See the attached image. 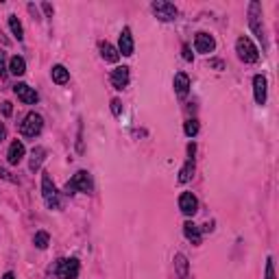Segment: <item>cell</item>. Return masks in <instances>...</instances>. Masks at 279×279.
<instances>
[{
  "label": "cell",
  "instance_id": "1",
  "mask_svg": "<svg viewBox=\"0 0 279 279\" xmlns=\"http://www.w3.org/2000/svg\"><path fill=\"white\" fill-rule=\"evenodd\" d=\"M92 190H94V183H92V177H89L87 170H79L77 175L72 177L68 183H65V188H63V192L68 194V196L77 194V192H85V194H89Z\"/></svg>",
  "mask_w": 279,
  "mask_h": 279
},
{
  "label": "cell",
  "instance_id": "2",
  "mask_svg": "<svg viewBox=\"0 0 279 279\" xmlns=\"http://www.w3.org/2000/svg\"><path fill=\"white\" fill-rule=\"evenodd\" d=\"M249 27L258 35L262 46H266V31H264V22H262V5L258 0H253L249 5Z\"/></svg>",
  "mask_w": 279,
  "mask_h": 279
},
{
  "label": "cell",
  "instance_id": "3",
  "mask_svg": "<svg viewBox=\"0 0 279 279\" xmlns=\"http://www.w3.org/2000/svg\"><path fill=\"white\" fill-rule=\"evenodd\" d=\"M42 196H44V203L48 205V210H59L61 207V201H59V192L53 183V179L48 172L42 175Z\"/></svg>",
  "mask_w": 279,
  "mask_h": 279
},
{
  "label": "cell",
  "instance_id": "4",
  "mask_svg": "<svg viewBox=\"0 0 279 279\" xmlns=\"http://www.w3.org/2000/svg\"><path fill=\"white\" fill-rule=\"evenodd\" d=\"M236 53H238V57H240L244 63H255V61L260 59L258 46L253 44L249 37H238V42H236Z\"/></svg>",
  "mask_w": 279,
  "mask_h": 279
},
{
  "label": "cell",
  "instance_id": "5",
  "mask_svg": "<svg viewBox=\"0 0 279 279\" xmlns=\"http://www.w3.org/2000/svg\"><path fill=\"white\" fill-rule=\"evenodd\" d=\"M42 129H44V118L39 116V113L31 111V113H27V118L22 120L20 133H22L24 137H35V135L42 133Z\"/></svg>",
  "mask_w": 279,
  "mask_h": 279
},
{
  "label": "cell",
  "instance_id": "6",
  "mask_svg": "<svg viewBox=\"0 0 279 279\" xmlns=\"http://www.w3.org/2000/svg\"><path fill=\"white\" fill-rule=\"evenodd\" d=\"M151 11L155 13V18L161 22H172L179 18V9L172 3H166V0H155L151 5Z\"/></svg>",
  "mask_w": 279,
  "mask_h": 279
},
{
  "label": "cell",
  "instance_id": "7",
  "mask_svg": "<svg viewBox=\"0 0 279 279\" xmlns=\"http://www.w3.org/2000/svg\"><path fill=\"white\" fill-rule=\"evenodd\" d=\"M79 260L77 258H63L57 262V268H55V273L59 279H77L79 277Z\"/></svg>",
  "mask_w": 279,
  "mask_h": 279
},
{
  "label": "cell",
  "instance_id": "8",
  "mask_svg": "<svg viewBox=\"0 0 279 279\" xmlns=\"http://www.w3.org/2000/svg\"><path fill=\"white\" fill-rule=\"evenodd\" d=\"M13 92H15V96H18L24 105H35L39 101V94L31 85H27V83H18V85L13 87Z\"/></svg>",
  "mask_w": 279,
  "mask_h": 279
},
{
  "label": "cell",
  "instance_id": "9",
  "mask_svg": "<svg viewBox=\"0 0 279 279\" xmlns=\"http://www.w3.org/2000/svg\"><path fill=\"white\" fill-rule=\"evenodd\" d=\"M179 210H181L185 216H194L196 212H199V201H196V196L192 192H183L179 196Z\"/></svg>",
  "mask_w": 279,
  "mask_h": 279
},
{
  "label": "cell",
  "instance_id": "10",
  "mask_svg": "<svg viewBox=\"0 0 279 279\" xmlns=\"http://www.w3.org/2000/svg\"><path fill=\"white\" fill-rule=\"evenodd\" d=\"M194 48H196V53L207 55V53H212V51L216 48V42H214V37H212L210 33H196Z\"/></svg>",
  "mask_w": 279,
  "mask_h": 279
},
{
  "label": "cell",
  "instance_id": "11",
  "mask_svg": "<svg viewBox=\"0 0 279 279\" xmlns=\"http://www.w3.org/2000/svg\"><path fill=\"white\" fill-rule=\"evenodd\" d=\"M111 85L116 89H125L129 85V68L127 65H118V68L111 70Z\"/></svg>",
  "mask_w": 279,
  "mask_h": 279
},
{
  "label": "cell",
  "instance_id": "12",
  "mask_svg": "<svg viewBox=\"0 0 279 279\" xmlns=\"http://www.w3.org/2000/svg\"><path fill=\"white\" fill-rule=\"evenodd\" d=\"M118 53L125 55V57H131L133 55V35H131V29L125 27L120 33V42H118Z\"/></svg>",
  "mask_w": 279,
  "mask_h": 279
},
{
  "label": "cell",
  "instance_id": "13",
  "mask_svg": "<svg viewBox=\"0 0 279 279\" xmlns=\"http://www.w3.org/2000/svg\"><path fill=\"white\" fill-rule=\"evenodd\" d=\"M24 153H27L24 144L20 142V140H13L11 146H9V151H7V161H9L11 166H18V164L22 161V157H24Z\"/></svg>",
  "mask_w": 279,
  "mask_h": 279
},
{
  "label": "cell",
  "instance_id": "14",
  "mask_svg": "<svg viewBox=\"0 0 279 279\" xmlns=\"http://www.w3.org/2000/svg\"><path fill=\"white\" fill-rule=\"evenodd\" d=\"M266 92H268L266 77L258 75L255 79H253V94H255V103H258V105H264V103H266Z\"/></svg>",
  "mask_w": 279,
  "mask_h": 279
},
{
  "label": "cell",
  "instance_id": "15",
  "mask_svg": "<svg viewBox=\"0 0 279 279\" xmlns=\"http://www.w3.org/2000/svg\"><path fill=\"white\" fill-rule=\"evenodd\" d=\"M172 85H175L177 96L183 98L188 92H190V77H188L185 72H177V75H175V81H172Z\"/></svg>",
  "mask_w": 279,
  "mask_h": 279
},
{
  "label": "cell",
  "instance_id": "16",
  "mask_svg": "<svg viewBox=\"0 0 279 279\" xmlns=\"http://www.w3.org/2000/svg\"><path fill=\"white\" fill-rule=\"evenodd\" d=\"M46 159V149L44 146H35V149L31 151V164H29V168L33 172H37L39 168H42V164Z\"/></svg>",
  "mask_w": 279,
  "mask_h": 279
},
{
  "label": "cell",
  "instance_id": "17",
  "mask_svg": "<svg viewBox=\"0 0 279 279\" xmlns=\"http://www.w3.org/2000/svg\"><path fill=\"white\" fill-rule=\"evenodd\" d=\"M51 77H53V81L57 85H65L70 81V72L63 68L61 63H57V65H53V70H51Z\"/></svg>",
  "mask_w": 279,
  "mask_h": 279
},
{
  "label": "cell",
  "instance_id": "18",
  "mask_svg": "<svg viewBox=\"0 0 279 279\" xmlns=\"http://www.w3.org/2000/svg\"><path fill=\"white\" fill-rule=\"evenodd\" d=\"M183 234L188 240H192V244H201V229H199V225H194L192 220H188L183 225Z\"/></svg>",
  "mask_w": 279,
  "mask_h": 279
},
{
  "label": "cell",
  "instance_id": "19",
  "mask_svg": "<svg viewBox=\"0 0 279 279\" xmlns=\"http://www.w3.org/2000/svg\"><path fill=\"white\" fill-rule=\"evenodd\" d=\"M101 55H103V59L109 61V63H116V61L120 59L118 48H113L109 42H103V44H101Z\"/></svg>",
  "mask_w": 279,
  "mask_h": 279
},
{
  "label": "cell",
  "instance_id": "20",
  "mask_svg": "<svg viewBox=\"0 0 279 279\" xmlns=\"http://www.w3.org/2000/svg\"><path fill=\"white\" fill-rule=\"evenodd\" d=\"M9 72L13 77H22L24 72H27V61H24L22 57H18V55L11 57V59H9Z\"/></svg>",
  "mask_w": 279,
  "mask_h": 279
},
{
  "label": "cell",
  "instance_id": "21",
  "mask_svg": "<svg viewBox=\"0 0 279 279\" xmlns=\"http://www.w3.org/2000/svg\"><path fill=\"white\" fill-rule=\"evenodd\" d=\"M192 175H194V159L190 157V159H188L185 166H183L181 170H179V183H188V181L192 179Z\"/></svg>",
  "mask_w": 279,
  "mask_h": 279
},
{
  "label": "cell",
  "instance_id": "22",
  "mask_svg": "<svg viewBox=\"0 0 279 279\" xmlns=\"http://www.w3.org/2000/svg\"><path fill=\"white\" fill-rule=\"evenodd\" d=\"M9 27H11V31H13L15 39H18V42H22V39H24V29H22V24H20V20H18V15H9Z\"/></svg>",
  "mask_w": 279,
  "mask_h": 279
},
{
  "label": "cell",
  "instance_id": "23",
  "mask_svg": "<svg viewBox=\"0 0 279 279\" xmlns=\"http://www.w3.org/2000/svg\"><path fill=\"white\" fill-rule=\"evenodd\" d=\"M48 240H51V236H48L46 231H37L35 238H33V242H35L37 249H46L48 247Z\"/></svg>",
  "mask_w": 279,
  "mask_h": 279
},
{
  "label": "cell",
  "instance_id": "24",
  "mask_svg": "<svg viewBox=\"0 0 279 279\" xmlns=\"http://www.w3.org/2000/svg\"><path fill=\"white\" fill-rule=\"evenodd\" d=\"M175 264H177V268H179V275L181 277H188V260H185V255H175Z\"/></svg>",
  "mask_w": 279,
  "mask_h": 279
},
{
  "label": "cell",
  "instance_id": "25",
  "mask_svg": "<svg viewBox=\"0 0 279 279\" xmlns=\"http://www.w3.org/2000/svg\"><path fill=\"white\" fill-rule=\"evenodd\" d=\"M183 131H185L188 137H194L196 133H199V122H196V120H188L185 127H183Z\"/></svg>",
  "mask_w": 279,
  "mask_h": 279
},
{
  "label": "cell",
  "instance_id": "26",
  "mask_svg": "<svg viewBox=\"0 0 279 279\" xmlns=\"http://www.w3.org/2000/svg\"><path fill=\"white\" fill-rule=\"evenodd\" d=\"M7 55H5V51H0V79L3 77H7Z\"/></svg>",
  "mask_w": 279,
  "mask_h": 279
},
{
  "label": "cell",
  "instance_id": "27",
  "mask_svg": "<svg viewBox=\"0 0 279 279\" xmlns=\"http://www.w3.org/2000/svg\"><path fill=\"white\" fill-rule=\"evenodd\" d=\"M0 179H5V181H9V183H18V179L11 177V172H7L5 168H0Z\"/></svg>",
  "mask_w": 279,
  "mask_h": 279
},
{
  "label": "cell",
  "instance_id": "28",
  "mask_svg": "<svg viewBox=\"0 0 279 279\" xmlns=\"http://www.w3.org/2000/svg\"><path fill=\"white\" fill-rule=\"evenodd\" d=\"M111 111H113V116H120L122 107H120V101H118V98H113V101H111Z\"/></svg>",
  "mask_w": 279,
  "mask_h": 279
},
{
  "label": "cell",
  "instance_id": "29",
  "mask_svg": "<svg viewBox=\"0 0 279 279\" xmlns=\"http://www.w3.org/2000/svg\"><path fill=\"white\" fill-rule=\"evenodd\" d=\"M181 51H183V59L185 61H192L194 59V55H192V51H190V46H188V44H183Z\"/></svg>",
  "mask_w": 279,
  "mask_h": 279
},
{
  "label": "cell",
  "instance_id": "30",
  "mask_svg": "<svg viewBox=\"0 0 279 279\" xmlns=\"http://www.w3.org/2000/svg\"><path fill=\"white\" fill-rule=\"evenodd\" d=\"M266 279H275V273H273V262L268 260V264H266Z\"/></svg>",
  "mask_w": 279,
  "mask_h": 279
},
{
  "label": "cell",
  "instance_id": "31",
  "mask_svg": "<svg viewBox=\"0 0 279 279\" xmlns=\"http://www.w3.org/2000/svg\"><path fill=\"white\" fill-rule=\"evenodd\" d=\"M42 9L46 11V15H51V18H53V13H55V9H53V5H48V3H42Z\"/></svg>",
  "mask_w": 279,
  "mask_h": 279
},
{
  "label": "cell",
  "instance_id": "32",
  "mask_svg": "<svg viewBox=\"0 0 279 279\" xmlns=\"http://www.w3.org/2000/svg\"><path fill=\"white\" fill-rule=\"evenodd\" d=\"M210 65H212V68H216V70H223V68H225V63L220 61V59H214V61H210Z\"/></svg>",
  "mask_w": 279,
  "mask_h": 279
},
{
  "label": "cell",
  "instance_id": "33",
  "mask_svg": "<svg viewBox=\"0 0 279 279\" xmlns=\"http://www.w3.org/2000/svg\"><path fill=\"white\" fill-rule=\"evenodd\" d=\"M11 103H3V113H5V116H11Z\"/></svg>",
  "mask_w": 279,
  "mask_h": 279
},
{
  "label": "cell",
  "instance_id": "34",
  "mask_svg": "<svg viewBox=\"0 0 279 279\" xmlns=\"http://www.w3.org/2000/svg\"><path fill=\"white\" fill-rule=\"evenodd\" d=\"M5 135H7V129H5L3 122H0V142H3V140H5Z\"/></svg>",
  "mask_w": 279,
  "mask_h": 279
},
{
  "label": "cell",
  "instance_id": "35",
  "mask_svg": "<svg viewBox=\"0 0 279 279\" xmlns=\"http://www.w3.org/2000/svg\"><path fill=\"white\" fill-rule=\"evenodd\" d=\"M194 151H196V146H194V144H190V146H188V153H190V157L194 155Z\"/></svg>",
  "mask_w": 279,
  "mask_h": 279
},
{
  "label": "cell",
  "instance_id": "36",
  "mask_svg": "<svg viewBox=\"0 0 279 279\" xmlns=\"http://www.w3.org/2000/svg\"><path fill=\"white\" fill-rule=\"evenodd\" d=\"M3 279H15V275L13 273H5V277Z\"/></svg>",
  "mask_w": 279,
  "mask_h": 279
},
{
  "label": "cell",
  "instance_id": "37",
  "mask_svg": "<svg viewBox=\"0 0 279 279\" xmlns=\"http://www.w3.org/2000/svg\"><path fill=\"white\" fill-rule=\"evenodd\" d=\"M181 279H188V277H181Z\"/></svg>",
  "mask_w": 279,
  "mask_h": 279
}]
</instances>
